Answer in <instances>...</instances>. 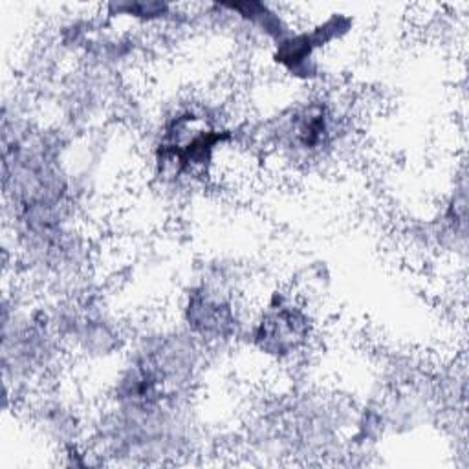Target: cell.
Masks as SVG:
<instances>
[{
  "label": "cell",
  "instance_id": "6da1fadb",
  "mask_svg": "<svg viewBox=\"0 0 469 469\" xmlns=\"http://www.w3.org/2000/svg\"><path fill=\"white\" fill-rule=\"evenodd\" d=\"M111 15L130 17L145 22L167 19L173 13V8L165 3H118L109 6Z\"/></svg>",
  "mask_w": 469,
  "mask_h": 469
}]
</instances>
